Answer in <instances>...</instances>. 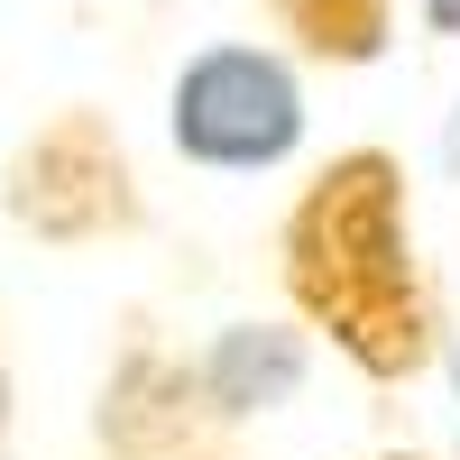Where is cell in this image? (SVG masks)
<instances>
[{"mask_svg":"<svg viewBox=\"0 0 460 460\" xmlns=\"http://www.w3.org/2000/svg\"><path fill=\"white\" fill-rule=\"evenodd\" d=\"M93 433H102L111 460H240V433L212 424L194 368L166 359V350H147V341L111 368Z\"/></svg>","mask_w":460,"mask_h":460,"instance_id":"cell-4","label":"cell"},{"mask_svg":"<svg viewBox=\"0 0 460 460\" xmlns=\"http://www.w3.org/2000/svg\"><path fill=\"white\" fill-rule=\"evenodd\" d=\"M377 460H424V451H377Z\"/></svg>","mask_w":460,"mask_h":460,"instance_id":"cell-8","label":"cell"},{"mask_svg":"<svg viewBox=\"0 0 460 460\" xmlns=\"http://www.w3.org/2000/svg\"><path fill=\"white\" fill-rule=\"evenodd\" d=\"M267 19L314 65H377L396 37V0H267Z\"/></svg>","mask_w":460,"mask_h":460,"instance_id":"cell-6","label":"cell"},{"mask_svg":"<svg viewBox=\"0 0 460 460\" xmlns=\"http://www.w3.org/2000/svg\"><path fill=\"white\" fill-rule=\"evenodd\" d=\"M277 277L295 295L304 332H323L341 359L377 387L433 368V277L414 258V203H405V166L387 147H341V157L295 194L277 230Z\"/></svg>","mask_w":460,"mask_h":460,"instance_id":"cell-1","label":"cell"},{"mask_svg":"<svg viewBox=\"0 0 460 460\" xmlns=\"http://www.w3.org/2000/svg\"><path fill=\"white\" fill-rule=\"evenodd\" d=\"M0 424H10V368H0Z\"/></svg>","mask_w":460,"mask_h":460,"instance_id":"cell-7","label":"cell"},{"mask_svg":"<svg viewBox=\"0 0 460 460\" xmlns=\"http://www.w3.org/2000/svg\"><path fill=\"white\" fill-rule=\"evenodd\" d=\"M166 138L203 175H267L304 147V74L267 37H212L166 84Z\"/></svg>","mask_w":460,"mask_h":460,"instance_id":"cell-2","label":"cell"},{"mask_svg":"<svg viewBox=\"0 0 460 460\" xmlns=\"http://www.w3.org/2000/svg\"><path fill=\"white\" fill-rule=\"evenodd\" d=\"M194 387L212 405V424H258V414H286L304 396V377H314V341H304L295 323H221L194 359Z\"/></svg>","mask_w":460,"mask_h":460,"instance_id":"cell-5","label":"cell"},{"mask_svg":"<svg viewBox=\"0 0 460 460\" xmlns=\"http://www.w3.org/2000/svg\"><path fill=\"white\" fill-rule=\"evenodd\" d=\"M10 221L37 230V240H56V249L138 230L147 203H138V166H129L120 129L102 111H56L10 157Z\"/></svg>","mask_w":460,"mask_h":460,"instance_id":"cell-3","label":"cell"}]
</instances>
